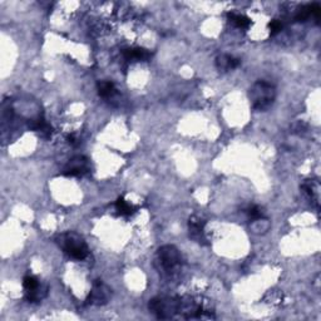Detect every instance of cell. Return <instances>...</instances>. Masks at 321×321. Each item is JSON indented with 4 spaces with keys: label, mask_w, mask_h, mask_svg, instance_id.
<instances>
[{
    "label": "cell",
    "mask_w": 321,
    "mask_h": 321,
    "mask_svg": "<svg viewBox=\"0 0 321 321\" xmlns=\"http://www.w3.org/2000/svg\"><path fill=\"white\" fill-rule=\"evenodd\" d=\"M249 97L255 110L265 112L274 104L276 98V88L266 81H257L250 88Z\"/></svg>",
    "instance_id": "6da1fadb"
},
{
    "label": "cell",
    "mask_w": 321,
    "mask_h": 321,
    "mask_svg": "<svg viewBox=\"0 0 321 321\" xmlns=\"http://www.w3.org/2000/svg\"><path fill=\"white\" fill-rule=\"evenodd\" d=\"M59 246L64 250L65 254L74 260H84L88 256V246L83 237H81L75 232H65L59 235L58 241Z\"/></svg>",
    "instance_id": "7a4b0ae2"
},
{
    "label": "cell",
    "mask_w": 321,
    "mask_h": 321,
    "mask_svg": "<svg viewBox=\"0 0 321 321\" xmlns=\"http://www.w3.org/2000/svg\"><path fill=\"white\" fill-rule=\"evenodd\" d=\"M148 308L157 319H173L180 314L181 299L180 297H155L149 300Z\"/></svg>",
    "instance_id": "3957f363"
},
{
    "label": "cell",
    "mask_w": 321,
    "mask_h": 321,
    "mask_svg": "<svg viewBox=\"0 0 321 321\" xmlns=\"http://www.w3.org/2000/svg\"><path fill=\"white\" fill-rule=\"evenodd\" d=\"M157 261L166 274H171L181 265V254L173 245H164L158 250Z\"/></svg>",
    "instance_id": "277c9868"
},
{
    "label": "cell",
    "mask_w": 321,
    "mask_h": 321,
    "mask_svg": "<svg viewBox=\"0 0 321 321\" xmlns=\"http://www.w3.org/2000/svg\"><path fill=\"white\" fill-rule=\"evenodd\" d=\"M110 299V289L108 288L106 284L102 282L101 280H97L93 284L92 291L88 295L87 303L90 305H104Z\"/></svg>",
    "instance_id": "5b68a950"
},
{
    "label": "cell",
    "mask_w": 321,
    "mask_h": 321,
    "mask_svg": "<svg viewBox=\"0 0 321 321\" xmlns=\"http://www.w3.org/2000/svg\"><path fill=\"white\" fill-rule=\"evenodd\" d=\"M89 172V162L83 156H75L72 160L68 161L63 168V175L68 177H75V176H83Z\"/></svg>",
    "instance_id": "8992f818"
},
{
    "label": "cell",
    "mask_w": 321,
    "mask_h": 321,
    "mask_svg": "<svg viewBox=\"0 0 321 321\" xmlns=\"http://www.w3.org/2000/svg\"><path fill=\"white\" fill-rule=\"evenodd\" d=\"M204 221L198 216H192L188 220V231L190 237L198 243H204Z\"/></svg>",
    "instance_id": "52a82bcc"
},
{
    "label": "cell",
    "mask_w": 321,
    "mask_h": 321,
    "mask_svg": "<svg viewBox=\"0 0 321 321\" xmlns=\"http://www.w3.org/2000/svg\"><path fill=\"white\" fill-rule=\"evenodd\" d=\"M124 58L127 61H138V62H147L152 56V53L146 48L136 47V48H126L122 50Z\"/></svg>",
    "instance_id": "ba28073f"
},
{
    "label": "cell",
    "mask_w": 321,
    "mask_h": 321,
    "mask_svg": "<svg viewBox=\"0 0 321 321\" xmlns=\"http://www.w3.org/2000/svg\"><path fill=\"white\" fill-rule=\"evenodd\" d=\"M240 63V59L235 58L234 55H230V54H221V55L216 58V67H217L218 70H222V72L236 69Z\"/></svg>",
    "instance_id": "9c48e42d"
},
{
    "label": "cell",
    "mask_w": 321,
    "mask_h": 321,
    "mask_svg": "<svg viewBox=\"0 0 321 321\" xmlns=\"http://www.w3.org/2000/svg\"><path fill=\"white\" fill-rule=\"evenodd\" d=\"M29 127L35 132H38L42 137L48 139L52 137V133H53V128L49 123L43 117H38L33 121H30Z\"/></svg>",
    "instance_id": "30bf717a"
},
{
    "label": "cell",
    "mask_w": 321,
    "mask_h": 321,
    "mask_svg": "<svg viewBox=\"0 0 321 321\" xmlns=\"http://www.w3.org/2000/svg\"><path fill=\"white\" fill-rule=\"evenodd\" d=\"M317 187H319V184L315 182V181L308 180L303 186H301V188L304 190V192L308 195V197L310 198L312 202H315V204L319 207V193H317Z\"/></svg>",
    "instance_id": "8fae6325"
},
{
    "label": "cell",
    "mask_w": 321,
    "mask_h": 321,
    "mask_svg": "<svg viewBox=\"0 0 321 321\" xmlns=\"http://www.w3.org/2000/svg\"><path fill=\"white\" fill-rule=\"evenodd\" d=\"M227 16H229L230 23H232L238 29H249L250 25H251V19L247 18L246 15H242V14L229 13Z\"/></svg>",
    "instance_id": "7c38bea8"
},
{
    "label": "cell",
    "mask_w": 321,
    "mask_h": 321,
    "mask_svg": "<svg viewBox=\"0 0 321 321\" xmlns=\"http://www.w3.org/2000/svg\"><path fill=\"white\" fill-rule=\"evenodd\" d=\"M117 93V89H116V86L113 82L109 81H103L99 82L98 83V95L102 97V98H110Z\"/></svg>",
    "instance_id": "4fadbf2b"
},
{
    "label": "cell",
    "mask_w": 321,
    "mask_h": 321,
    "mask_svg": "<svg viewBox=\"0 0 321 321\" xmlns=\"http://www.w3.org/2000/svg\"><path fill=\"white\" fill-rule=\"evenodd\" d=\"M116 209H117L118 214L122 216H130L135 214L136 209L132 206V204L127 202L123 197H119L117 201H116Z\"/></svg>",
    "instance_id": "5bb4252c"
},
{
    "label": "cell",
    "mask_w": 321,
    "mask_h": 321,
    "mask_svg": "<svg viewBox=\"0 0 321 321\" xmlns=\"http://www.w3.org/2000/svg\"><path fill=\"white\" fill-rule=\"evenodd\" d=\"M23 286H24L25 292H30L34 291L35 289H38L41 285H39L38 278L33 276V275H28V276L23 278Z\"/></svg>",
    "instance_id": "9a60e30c"
},
{
    "label": "cell",
    "mask_w": 321,
    "mask_h": 321,
    "mask_svg": "<svg viewBox=\"0 0 321 321\" xmlns=\"http://www.w3.org/2000/svg\"><path fill=\"white\" fill-rule=\"evenodd\" d=\"M246 214L249 216L250 220H258V218L262 217V211H261L260 207L256 206V204L250 206L249 209L246 210Z\"/></svg>",
    "instance_id": "2e32d148"
},
{
    "label": "cell",
    "mask_w": 321,
    "mask_h": 321,
    "mask_svg": "<svg viewBox=\"0 0 321 321\" xmlns=\"http://www.w3.org/2000/svg\"><path fill=\"white\" fill-rule=\"evenodd\" d=\"M269 28H270V33H271V35H276L277 33H280L281 30H282V23H281L280 21H277V19H274V21L270 22Z\"/></svg>",
    "instance_id": "e0dca14e"
},
{
    "label": "cell",
    "mask_w": 321,
    "mask_h": 321,
    "mask_svg": "<svg viewBox=\"0 0 321 321\" xmlns=\"http://www.w3.org/2000/svg\"><path fill=\"white\" fill-rule=\"evenodd\" d=\"M67 139H68V143L72 144V146H77V144L79 143V141H78V139H77V137H75L74 135H69L67 137Z\"/></svg>",
    "instance_id": "ac0fdd59"
}]
</instances>
